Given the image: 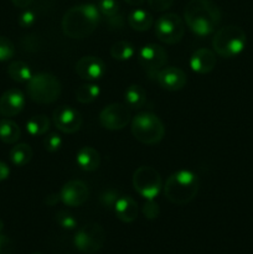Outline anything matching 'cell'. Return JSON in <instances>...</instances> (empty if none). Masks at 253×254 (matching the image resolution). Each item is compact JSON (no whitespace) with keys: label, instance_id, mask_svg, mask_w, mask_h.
Returning a JSON list of instances; mask_svg holds the SVG:
<instances>
[{"label":"cell","instance_id":"8992f818","mask_svg":"<svg viewBox=\"0 0 253 254\" xmlns=\"http://www.w3.org/2000/svg\"><path fill=\"white\" fill-rule=\"evenodd\" d=\"M131 134L139 143L155 145L163 140L165 127L158 116L150 112H143L131 119Z\"/></svg>","mask_w":253,"mask_h":254},{"label":"cell","instance_id":"9a60e30c","mask_svg":"<svg viewBox=\"0 0 253 254\" xmlns=\"http://www.w3.org/2000/svg\"><path fill=\"white\" fill-rule=\"evenodd\" d=\"M76 72L82 79L97 81L106 74V64L97 56H83L77 62Z\"/></svg>","mask_w":253,"mask_h":254},{"label":"cell","instance_id":"484cf974","mask_svg":"<svg viewBox=\"0 0 253 254\" xmlns=\"http://www.w3.org/2000/svg\"><path fill=\"white\" fill-rule=\"evenodd\" d=\"M135 54V49L128 41H117L111 47V56L117 61H128Z\"/></svg>","mask_w":253,"mask_h":254},{"label":"cell","instance_id":"83f0119b","mask_svg":"<svg viewBox=\"0 0 253 254\" xmlns=\"http://www.w3.org/2000/svg\"><path fill=\"white\" fill-rule=\"evenodd\" d=\"M99 12L106 17H116L119 11V5L117 0H98L97 4Z\"/></svg>","mask_w":253,"mask_h":254},{"label":"cell","instance_id":"1f68e13d","mask_svg":"<svg viewBox=\"0 0 253 254\" xmlns=\"http://www.w3.org/2000/svg\"><path fill=\"white\" fill-rule=\"evenodd\" d=\"M143 215L148 220H155L160 216V207L154 200H148L143 205Z\"/></svg>","mask_w":253,"mask_h":254},{"label":"cell","instance_id":"52a82bcc","mask_svg":"<svg viewBox=\"0 0 253 254\" xmlns=\"http://www.w3.org/2000/svg\"><path fill=\"white\" fill-rule=\"evenodd\" d=\"M133 186L141 197L154 200L163 189V180L156 169L151 166H140L133 174Z\"/></svg>","mask_w":253,"mask_h":254},{"label":"cell","instance_id":"e0dca14e","mask_svg":"<svg viewBox=\"0 0 253 254\" xmlns=\"http://www.w3.org/2000/svg\"><path fill=\"white\" fill-rule=\"evenodd\" d=\"M217 64L216 54L208 49H198L191 55L190 67L198 74H206L213 71Z\"/></svg>","mask_w":253,"mask_h":254},{"label":"cell","instance_id":"ba28073f","mask_svg":"<svg viewBox=\"0 0 253 254\" xmlns=\"http://www.w3.org/2000/svg\"><path fill=\"white\" fill-rule=\"evenodd\" d=\"M106 241V232L99 223L89 222L77 230L73 245L79 252L94 254L102 250Z\"/></svg>","mask_w":253,"mask_h":254},{"label":"cell","instance_id":"6da1fadb","mask_svg":"<svg viewBox=\"0 0 253 254\" xmlns=\"http://www.w3.org/2000/svg\"><path fill=\"white\" fill-rule=\"evenodd\" d=\"M220 7L212 0H190L184 9V20L189 29L197 36H208L220 25Z\"/></svg>","mask_w":253,"mask_h":254},{"label":"cell","instance_id":"7c38bea8","mask_svg":"<svg viewBox=\"0 0 253 254\" xmlns=\"http://www.w3.org/2000/svg\"><path fill=\"white\" fill-rule=\"evenodd\" d=\"M55 127L64 134H73L81 129L83 118L77 109L71 106H60L52 113Z\"/></svg>","mask_w":253,"mask_h":254},{"label":"cell","instance_id":"2e32d148","mask_svg":"<svg viewBox=\"0 0 253 254\" xmlns=\"http://www.w3.org/2000/svg\"><path fill=\"white\" fill-rule=\"evenodd\" d=\"M25 102V96L20 89H7L0 97V114L7 118L17 116L24 109Z\"/></svg>","mask_w":253,"mask_h":254},{"label":"cell","instance_id":"277c9868","mask_svg":"<svg viewBox=\"0 0 253 254\" xmlns=\"http://www.w3.org/2000/svg\"><path fill=\"white\" fill-rule=\"evenodd\" d=\"M247 45L246 32L236 25H227L216 31L212 39V47L218 56L232 59L242 54Z\"/></svg>","mask_w":253,"mask_h":254},{"label":"cell","instance_id":"f546056e","mask_svg":"<svg viewBox=\"0 0 253 254\" xmlns=\"http://www.w3.org/2000/svg\"><path fill=\"white\" fill-rule=\"evenodd\" d=\"M15 55V46L10 39L0 36V61H7Z\"/></svg>","mask_w":253,"mask_h":254},{"label":"cell","instance_id":"8fae6325","mask_svg":"<svg viewBox=\"0 0 253 254\" xmlns=\"http://www.w3.org/2000/svg\"><path fill=\"white\" fill-rule=\"evenodd\" d=\"M138 61L150 76L163 68L168 62V52L158 44L144 45L138 52Z\"/></svg>","mask_w":253,"mask_h":254},{"label":"cell","instance_id":"44dd1931","mask_svg":"<svg viewBox=\"0 0 253 254\" xmlns=\"http://www.w3.org/2000/svg\"><path fill=\"white\" fill-rule=\"evenodd\" d=\"M126 106L133 109L143 108L146 103V92L139 84H130L124 92Z\"/></svg>","mask_w":253,"mask_h":254},{"label":"cell","instance_id":"f35d334b","mask_svg":"<svg viewBox=\"0 0 253 254\" xmlns=\"http://www.w3.org/2000/svg\"><path fill=\"white\" fill-rule=\"evenodd\" d=\"M11 1L14 6L19 7V9H26V7H29L32 4L34 0H11Z\"/></svg>","mask_w":253,"mask_h":254},{"label":"cell","instance_id":"4316f807","mask_svg":"<svg viewBox=\"0 0 253 254\" xmlns=\"http://www.w3.org/2000/svg\"><path fill=\"white\" fill-rule=\"evenodd\" d=\"M101 94V88L98 84L94 83H84L78 87L76 91V98L79 103L88 104L96 101Z\"/></svg>","mask_w":253,"mask_h":254},{"label":"cell","instance_id":"836d02e7","mask_svg":"<svg viewBox=\"0 0 253 254\" xmlns=\"http://www.w3.org/2000/svg\"><path fill=\"white\" fill-rule=\"evenodd\" d=\"M36 22V14L31 10H25L19 17V25L22 29H29Z\"/></svg>","mask_w":253,"mask_h":254},{"label":"cell","instance_id":"603a6c76","mask_svg":"<svg viewBox=\"0 0 253 254\" xmlns=\"http://www.w3.org/2000/svg\"><path fill=\"white\" fill-rule=\"evenodd\" d=\"M32 155H34V153H32L31 146L25 143L16 144L10 150V160L16 166L27 165L31 161Z\"/></svg>","mask_w":253,"mask_h":254},{"label":"cell","instance_id":"ac0fdd59","mask_svg":"<svg viewBox=\"0 0 253 254\" xmlns=\"http://www.w3.org/2000/svg\"><path fill=\"white\" fill-rule=\"evenodd\" d=\"M113 210L117 218L124 223H131L138 218V203L130 196H119Z\"/></svg>","mask_w":253,"mask_h":254},{"label":"cell","instance_id":"3957f363","mask_svg":"<svg viewBox=\"0 0 253 254\" xmlns=\"http://www.w3.org/2000/svg\"><path fill=\"white\" fill-rule=\"evenodd\" d=\"M164 195L174 205L183 206L191 202L197 195L200 181L197 175L191 170H178L166 180Z\"/></svg>","mask_w":253,"mask_h":254},{"label":"cell","instance_id":"60d3db41","mask_svg":"<svg viewBox=\"0 0 253 254\" xmlns=\"http://www.w3.org/2000/svg\"><path fill=\"white\" fill-rule=\"evenodd\" d=\"M2 230H4V223H2V221L0 220V233L2 232Z\"/></svg>","mask_w":253,"mask_h":254},{"label":"cell","instance_id":"74e56055","mask_svg":"<svg viewBox=\"0 0 253 254\" xmlns=\"http://www.w3.org/2000/svg\"><path fill=\"white\" fill-rule=\"evenodd\" d=\"M9 175H10L9 166H7L5 163H2V161H0V183L6 180V179L9 178Z\"/></svg>","mask_w":253,"mask_h":254},{"label":"cell","instance_id":"7a4b0ae2","mask_svg":"<svg viewBox=\"0 0 253 254\" xmlns=\"http://www.w3.org/2000/svg\"><path fill=\"white\" fill-rule=\"evenodd\" d=\"M99 19H101V12L96 5H76L67 10L62 17V31L64 36L69 39H86L97 29Z\"/></svg>","mask_w":253,"mask_h":254},{"label":"cell","instance_id":"7402d4cb","mask_svg":"<svg viewBox=\"0 0 253 254\" xmlns=\"http://www.w3.org/2000/svg\"><path fill=\"white\" fill-rule=\"evenodd\" d=\"M21 136V129L10 119L0 121V140L5 144H15Z\"/></svg>","mask_w":253,"mask_h":254},{"label":"cell","instance_id":"e575fe53","mask_svg":"<svg viewBox=\"0 0 253 254\" xmlns=\"http://www.w3.org/2000/svg\"><path fill=\"white\" fill-rule=\"evenodd\" d=\"M14 242L7 236L0 233V254H14Z\"/></svg>","mask_w":253,"mask_h":254},{"label":"cell","instance_id":"30bf717a","mask_svg":"<svg viewBox=\"0 0 253 254\" xmlns=\"http://www.w3.org/2000/svg\"><path fill=\"white\" fill-rule=\"evenodd\" d=\"M130 111L126 104L112 103L99 113V123L108 130H121L130 123Z\"/></svg>","mask_w":253,"mask_h":254},{"label":"cell","instance_id":"b9f144b4","mask_svg":"<svg viewBox=\"0 0 253 254\" xmlns=\"http://www.w3.org/2000/svg\"><path fill=\"white\" fill-rule=\"evenodd\" d=\"M34 254H42V253H34Z\"/></svg>","mask_w":253,"mask_h":254},{"label":"cell","instance_id":"9c48e42d","mask_svg":"<svg viewBox=\"0 0 253 254\" xmlns=\"http://www.w3.org/2000/svg\"><path fill=\"white\" fill-rule=\"evenodd\" d=\"M185 34L184 21L178 14L168 12L156 20L155 35L161 42L168 45L178 44Z\"/></svg>","mask_w":253,"mask_h":254},{"label":"cell","instance_id":"ffe728a7","mask_svg":"<svg viewBox=\"0 0 253 254\" xmlns=\"http://www.w3.org/2000/svg\"><path fill=\"white\" fill-rule=\"evenodd\" d=\"M128 24L133 30L139 32L148 31L154 24L153 15L143 9H135L129 14Z\"/></svg>","mask_w":253,"mask_h":254},{"label":"cell","instance_id":"4dcf8cb0","mask_svg":"<svg viewBox=\"0 0 253 254\" xmlns=\"http://www.w3.org/2000/svg\"><path fill=\"white\" fill-rule=\"evenodd\" d=\"M62 144H63V140H62L61 135L56 133H51L47 136H45L44 139V146L47 151L50 153H56L61 149Z\"/></svg>","mask_w":253,"mask_h":254},{"label":"cell","instance_id":"4fadbf2b","mask_svg":"<svg viewBox=\"0 0 253 254\" xmlns=\"http://www.w3.org/2000/svg\"><path fill=\"white\" fill-rule=\"evenodd\" d=\"M61 201L69 207H79L89 198V189L81 180H71L62 186L60 191Z\"/></svg>","mask_w":253,"mask_h":254},{"label":"cell","instance_id":"ab89813d","mask_svg":"<svg viewBox=\"0 0 253 254\" xmlns=\"http://www.w3.org/2000/svg\"><path fill=\"white\" fill-rule=\"evenodd\" d=\"M124 1H126V4L131 5V6H141L145 0H124Z\"/></svg>","mask_w":253,"mask_h":254},{"label":"cell","instance_id":"d4e9b609","mask_svg":"<svg viewBox=\"0 0 253 254\" xmlns=\"http://www.w3.org/2000/svg\"><path fill=\"white\" fill-rule=\"evenodd\" d=\"M50 119L45 114H37L26 122V131L31 136H40L47 133L50 129Z\"/></svg>","mask_w":253,"mask_h":254},{"label":"cell","instance_id":"d590c367","mask_svg":"<svg viewBox=\"0 0 253 254\" xmlns=\"http://www.w3.org/2000/svg\"><path fill=\"white\" fill-rule=\"evenodd\" d=\"M174 0H148V4L154 11H165L169 7H171Z\"/></svg>","mask_w":253,"mask_h":254},{"label":"cell","instance_id":"f1b7e54d","mask_svg":"<svg viewBox=\"0 0 253 254\" xmlns=\"http://www.w3.org/2000/svg\"><path fill=\"white\" fill-rule=\"evenodd\" d=\"M55 220H56L57 225L61 228H63V230L71 231L77 227V220L73 217L72 213L67 212V211H59V212L56 213Z\"/></svg>","mask_w":253,"mask_h":254},{"label":"cell","instance_id":"8d00e7d4","mask_svg":"<svg viewBox=\"0 0 253 254\" xmlns=\"http://www.w3.org/2000/svg\"><path fill=\"white\" fill-rule=\"evenodd\" d=\"M59 201H61V197H60V193H50L45 197L44 202L45 205L47 206H55Z\"/></svg>","mask_w":253,"mask_h":254},{"label":"cell","instance_id":"d6a6232c","mask_svg":"<svg viewBox=\"0 0 253 254\" xmlns=\"http://www.w3.org/2000/svg\"><path fill=\"white\" fill-rule=\"evenodd\" d=\"M119 198V193L116 190H106L101 193V205L106 208H114L117 200Z\"/></svg>","mask_w":253,"mask_h":254},{"label":"cell","instance_id":"5bb4252c","mask_svg":"<svg viewBox=\"0 0 253 254\" xmlns=\"http://www.w3.org/2000/svg\"><path fill=\"white\" fill-rule=\"evenodd\" d=\"M155 81L163 89L170 92H176L183 89L188 83V77L183 69L178 67H165L159 69L153 74Z\"/></svg>","mask_w":253,"mask_h":254},{"label":"cell","instance_id":"5b68a950","mask_svg":"<svg viewBox=\"0 0 253 254\" xmlns=\"http://www.w3.org/2000/svg\"><path fill=\"white\" fill-rule=\"evenodd\" d=\"M27 96L31 101L40 104H50L60 98L62 86L56 76L46 72L32 74L26 87Z\"/></svg>","mask_w":253,"mask_h":254},{"label":"cell","instance_id":"cb8c5ba5","mask_svg":"<svg viewBox=\"0 0 253 254\" xmlns=\"http://www.w3.org/2000/svg\"><path fill=\"white\" fill-rule=\"evenodd\" d=\"M7 74H9V77L12 81L19 82V83L29 82L30 78L32 77L31 68L29 67V64H26L22 61L11 62L9 67H7Z\"/></svg>","mask_w":253,"mask_h":254},{"label":"cell","instance_id":"d6986e66","mask_svg":"<svg viewBox=\"0 0 253 254\" xmlns=\"http://www.w3.org/2000/svg\"><path fill=\"white\" fill-rule=\"evenodd\" d=\"M76 163L83 171L97 170L101 165V155L92 146H83L78 150L76 155Z\"/></svg>","mask_w":253,"mask_h":254}]
</instances>
